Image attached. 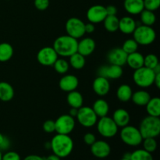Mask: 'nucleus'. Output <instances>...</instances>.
Returning a JSON list of instances; mask_svg holds the SVG:
<instances>
[{
  "instance_id": "nucleus-12",
  "label": "nucleus",
  "mask_w": 160,
  "mask_h": 160,
  "mask_svg": "<svg viewBox=\"0 0 160 160\" xmlns=\"http://www.w3.org/2000/svg\"><path fill=\"white\" fill-rule=\"evenodd\" d=\"M123 73V67L120 66L113 65V64L102 66L97 71L98 76L103 77L108 80L118 79V78H121Z\"/></svg>"
},
{
  "instance_id": "nucleus-32",
  "label": "nucleus",
  "mask_w": 160,
  "mask_h": 160,
  "mask_svg": "<svg viewBox=\"0 0 160 160\" xmlns=\"http://www.w3.org/2000/svg\"><path fill=\"white\" fill-rule=\"evenodd\" d=\"M140 20L142 24L152 27L155 24L156 21V16L153 11L143 9L140 13Z\"/></svg>"
},
{
  "instance_id": "nucleus-41",
  "label": "nucleus",
  "mask_w": 160,
  "mask_h": 160,
  "mask_svg": "<svg viewBox=\"0 0 160 160\" xmlns=\"http://www.w3.org/2000/svg\"><path fill=\"white\" fill-rule=\"evenodd\" d=\"M34 5L38 10H45L49 6V0H34Z\"/></svg>"
},
{
  "instance_id": "nucleus-47",
  "label": "nucleus",
  "mask_w": 160,
  "mask_h": 160,
  "mask_svg": "<svg viewBox=\"0 0 160 160\" xmlns=\"http://www.w3.org/2000/svg\"><path fill=\"white\" fill-rule=\"evenodd\" d=\"M154 84L157 88H160V73H156L154 79Z\"/></svg>"
},
{
  "instance_id": "nucleus-22",
  "label": "nucleus",
  "mask_w": 160,
  "mask_h": 160,
  "mask_svg": "<svg viewBox=\"0 0 160 160\" xmlns=\"http://www.w3.org/2000/svg\"><path fill=\"white\" fill-rule=\"evenodd\" d=\"M126 64L133 70H137L144 67V56L138 52H134L128 55Z\"/></svg>"
},
{
  "instance_id": "nucleus-39",
  "label": "nucleus",
  "mask_w": 160,
  "mask_h": 160,
  "mask_svg": "<svg viewBox=\"0 0 160 160\" xmlns=\"http://www.w3.org/2000/svg\"><path fill=\"white\" fill-rule=\"evenodd\" d=\"M11 145V142L9 139L6 136L0 133V150L2 151H7Z\"/></svg>"
},
{
  "instance_id": "nucleus-3",
  "label": "nucleus",
  "mask_w": 160,
  "mask_h": 160,
  "mask_svg": "<svg viewBox=\"0 0 160 160\" xmlns=\"http://www.w3.org/2000/svg\"><path fill=\"white\" fill-rule=\"evenodd\" d=\"M138 129L143 138H156L160 134L159 117L148 115L142 119Z\"/></svg>"
},
{
  "instance_id": "nucleus-17",
  "label": "nucleus",
  "mask_w": 160,
  "mask_h": 160,
  "mask_svg": "<svg viewBox=\"0 0 160 160\" xmlns=\"http://www.w3.org/2000/svg\"><path fill=\"white\" fill-rule=\"evenodd\" d=\"M93 91L98 96H105L110 91L109 81L103 77L98 76L93 81L92 84Z\"/></svg>"
},
{
  "instance_id": "nucleus-45",
  "label": "nucleus",
  "mask_w": 160,
  "mask_h": 160,
  "mask_svg": "<svg viewBox=\"0 0 160 160\" xmlns=\"http://www.w3.org/2000/svg\"><path fill=\"white\" fill-rule=\"evenodd\" d=\"M84 30H85V33L92 34L95 30V24L92 23H90V22H88V23H85V25H84Z\"/></svg>"
},
{
  "instance_id": "nucleus-46",
  "label": "nucleus",
  "mask_w": 160,
  "mask_h": 160,
  "mask_svg": "<svg viewBox=\"0 0 160 160\" xmlns=\"http://www.w3.org/2000/svg\"><path fill=\"white\" fill-rule=\"evenodd\" d=\"M23 160H44V158L38 155H29L26 156Z\"/></svg>"
},
{
  "instance_id": "nucleus-19",
  "label": "nucleus",
  "mask_w": 160,
  "mask_h": 160,
  "mask_svg": "<svg viewBox=\"0 0 160 160\" xmlns=\"http://www.w3.org/2000/svg\"><path fill=\"white\" fill-rule=\"evenodd\" d=\"M112 119L118 128H123L129 124L131 121V116L126 109L120 108L114 111Z\"/></svg>"
},
{
  "instance_id": "nucleus-43",
  "label": "nucleus",
  "mask_w": 160,
  "mask_h": 160,
  "mask_svg": "<svg viewBox=\"0 0 160 160\" xmlns=\"http://www.w3.org/2000/svg\"><path fill=\"white\" fill-rule=\"evenodd\" d=\"M83 139H84V142L86 145H90L91 146L96 141V137L92 133H87V134H85L84 135Z\"/></svg>"
},
{
  "instance_id": "nucleus-52",
  "label": "nucleus",
  "mask_w": 160,
  "mask_h": 160,
  "mask_svg": "<svg viewBox=\"0 0 160 160\" xmlns=\"http://www.w3.org/2000/svg\"><path fill=\"white\" fill-rule=\"evenodd\" d=\"M45 148H47V149H50V148H51V144H50V142H46V143H45Z\"/></svg>"
},
{
  "instance_id": "nucleus-38",
  "label": "nucleus",
  "mask_w": 160,
  "mask_h": 160,
  "mask_svg": "<svg viewBox=\"0 0 160 160\" xmlns=\"http://www.w3.org/2000/svg\"><path fill=\"white\" fill-rule=\"evenodd\" d=\"M160 6V0H144V7L150 11L157 10Z\"/></svg>"
},
{
  "instance_id": "nucleus-40",
  "label": "nucleus",
  "mask_w": 160,
  "mask_h": 160,
  "mask_svg": "<svg viewBox=\"0 0 160 160\" xmlns=\"http://www.w3.org/2000/svg\"><path fill=\"white\" fill-rule=\"evenodd\" d=\"M43 130L45 133L51 134L56 131V126H55V121L52 120H48L44 122Z\"/></svg>"
},
{
  "instance_id": "nucleus-10",
  "label": "nucleus",
  "mask_w": 160,
  "mask_h": 160,
  "mask_svg": "<svg viewBox=\"0 0 160 160\" xmlns=\"http://www.w3.org/2000/svg\"><path fill=\"white\" fill-rule=\"evenodd\" d=\"M76 122L69 114L61 115L55 120L56 132L60 134H70L73 131Z\"/></svg>"
},
{
  "instance_id": "nucleus-29",
  "label": "nucleus",
  "mask_w": 160,
  "mask_h": 160,
  "mask_svg": "<svg viewBox=\"0 0 160 160\" xmlns=\"http://www.w3.org/2000/svg\"><path fill=\"white\" fill-rule=\"evenodd\" d=\"M13 56V48L8 42L0 43V62H5L10 60Z\"/></svg>"
},
{
  "instance_id": "nucleus-23",
  "label": "nucleus",
  "mask_w": 160,
  "mask_h": 160,
  "mask_svg": "<svg viewBox=\"0 0 160 160\" xmlns=\"http://www.w3.org/2000/svg\"><path fill=\"white\" fill-rule=\"evenodd\" d=\"M151 95L145 90H139L133 92L131 96V101L138 106H145L151 98Z\"/></svg>"
},
{
  "instance_id": "nucleus-16",
  "label": "nucleus",
  "mask_w": 160,
  "mask_h": 160,
  "mask_svg": "<svg viewBox=\"0 0 160 160\" xmlns=\"http://www.w3.org/2000/svg\"><path fill=\"white\" fill-rule=\"evenodd\" d=\"M79 80L73 74H66L59 80V87L65 92H70L78 88Z\"/></svg>"
},
{
  "instance_id": "nucleus-8",
  "label": "nucleus",
  "mask_w": 160,
  "mask_h": 160,
  "mask_svg": "<svg viewBox=\"0 0 160 160\" xmlns=\"http://www.w3.org/2000/svg\"><path fill=\"white\" fill-rule=\"evenodd\" d=\"M76 118L81 126L87 128L94 127L98 121V117L92 108L89 106H81L79 108Z\"/></svg>"
},
{
  "instance_id": "nucleus-15",
  "label": "nucleus",
  "mask_w": 160,
  "mask_h": 160,
  "mask_svg": "<svg viewBox=\"0 0 160 160\" xmlns=\"http://www.w3.org/2000/svg\"><path fill=\"white\" fill-rule=\"evenodd\" d=\"M106 57L109 64L123 67L126 64L128 54L123 51V48L117 47V48H113L109 50Z\"/></svg>"
},
{
  "instance_id": "nucleus-42",
  "label": "nucleus",
  "mask_w": 160,
  "mask_h": 160,
  "mask_svg": "<svg viewBox=\"0 0 160 160\" xmlns=\"http://www.w3.org/2000/svg\"><path fill=\"white\" fill-rule=\"evenodd\" d=\"M2 160H21L20 155L14 151H8L2 154Z\"/></svg>"
},
{
  "instance_id": "nucleus-7",
  "label": "nucleus",
  "mask_w": 160,
  "mask_h": 160,
  "mask_svg": "<svg viewBox=\"0 0 160 160\" xmlns=\"http://www.w3.org/2000/svg\"><path fill=\"white\" fill-rule=\"evenodd\" d=\"M96 124L97 130L99 134L106 138H113L118 132L119 128L113 121L112 117H109L108 116L100 117L99 120L97 121Z\"/></svg>"
},
{
  "instance_id": "nucleus-25",
  "label": "nucleus",
  "mask_w": 160,
  "mask_h": 160,
  "mask_svg": "<svg viewBox=\"0 0 160 160\" xmlns=\"http://www.w3.org/2000/svg\"><path fill=\"white\" fill-rule=\"evenodd\" d=\"M92 109L98 117H103L108 115L109 111V106L106 100L102 98L97 99L92 106Z\"/></svg>"
},
{
  "instance_id": "nucleus-4",
  "label": "nucleus",
  "mask_w": 160,
  "mask_h": 160,
  "mask_svg": "<svg viewBox=\"0 0 160 160\" xmlns=\"http://www.w3.org/2000/svg\"><path fill=\"white\" fill-rule=\"evenodd\" d=\"M133 38L138 45H149L155 42L156 33L152 27L146 25H138L133 32Z\"/></svg>"
},
{
  "instance_id": "nucleus-33",
  "label": "nucleus",
  "mask_w": 160,
  "mask_h": 160,
  "mask_svg": "<svg viewBox=\"0 0 160 160\" xmlns=\"http://www.w3.org/2000/svg\"><path fill=\"white\" fill-rule=\"evenodd\" d=\"M55 70L59 74H65L68 72L69 68H70V64L69 62H67L63 58H58L56 62L53 64Z\"/></svg>"
},
{
  "instance_id": "nucleus-14",
  "label": "nucleus",
  "mask_w": 160,
  "mask_h": 160,
  "mask_svg": "<svg viewBox=\"0 0 160 160\" xmlns=\"http://www.w3.org/2000/svg\"><path fill=\"white\" fill-rule=\"evenodd\" d=\"M91 152L95 157L105 159L110 155L111 147L109 143L105 141L96 140L91 145Z\"/></svg>"
},
{
  "instance_id": "nucleus-24",
  "label": "nucleus",
  "mask_w": 160,
  "mask_h": 160,
  "mask_svg": "<svg viewBox=\"0 0 160 160\" xmlns=\"http://www.w3.org/2000/svg\"><path fill=\"white\" fill-rule=\"evenodd\" d=\"M14 97V89L9 83L6 81L0 82V100L9 102Z\"/></svg>"
},
{
  "instance_id": "nucleus-37",
  "label": "nucleus",
  "mask_w": 160,
  "mask_h": 160,
  "mask_svg": "<svg viewBox=\"0 0 160 160\" xmlns=\"http://www.w3.org/2000/svg\"><path fill=\"white\" fill-rule=\"evenodd\" d=\"M159 59L156 55L150 53L146 56H144V67L153 70L159 64Z\"/></svg>"
},
{
  "instance_id": "nucleus-35",
  "label": "nucleus",
  "mask_w": 160,
  "mask_h": 160,
  "mask_svg": "<svg viewBox=\"0 0 160 160\" xmlns=\"http://www.w3.org/2000/svg\"><path fill=\"white\" fill-rule=\"evenodd\" d=\"M138 44L136 42V41L134 38H129L127 39L123 42V46L121 48L128 55L134 52H137L138 49Z\"/></svg>"
},
{
  "instance_id": "nucleus-53",
  "label": "nucleus",
  "mask_w": 160,
  "mask_h": 160,
  "mask_svg": "<svg viewBox=\"0 0 160 160\" xmlns=\"http://www.w3.org/2000/svg\"><path fill=\"white\" fill-rule=\"evenodd\" d=\"M2 151L0 150V160H2Z\"/></svg>"
},
{
  "instance_id": "nucleus-5",
  "label": "nucleus",
  "mask_w": 160,
  "mask_h": 160,
  "mask_svg": "<svg viewBox=\"0 0 160 160\" xmlns=\"http://www.w3.org/2000/svg\"><path fill=\"white\" fill-rule=\"evenodd\" d=\"M120 137L123 143L131 147L138 146L143 141L138 128L129 124L122 128Z\"/></svg>"
},
{
  "instance_id": "nucleus-44",
  "label": "nucleus",
  "mask_w": 160,
  "mask_h": 160,
  "mask_svg": "<svg viewBox=\"0 0 160 160\" xmlns=\"http://www.w3.org/2000/svg\"><path fill=\"white\" fill-rule=\"evenodd\" d=\"M106 10L107 16H116L117 13V8L113 5L106 6Z\"/></svg>"
},
{
  "instance_id": "nucleus-51",
  "label": "nucleus",
  "mask_w": 160,
  "mask_h": 160,
  "mask_svg": "<svg viewBox=\"0 0 160 160\" xmlns=\"http://www.w3.org/2000/svg\"><path fill=\"white\" fill-rule=\"evenodd\" d=\"M123 158H125V159H130V158H131V153H129V152L125 153V154L123 155Z\"/></svg>"
},
{
  "instance_id": "nucleus-28",
  "label": "nucleus",
  "mask_w": 160,
  "mask_h": 160,
  "mask_svg": "<svg viewBox=\"0 0 160 160\" xmlns=\"http://www.w3.org/2000/svg\"><path fill=\"white\" fill-rule=\"evenodd\" d=\"M133 91L130 85L127 84H123L119 86L117 91V97L120 102H127L131 99Z\"/></svg>"
},
{
  "instance_id": "nucleus-50",
  "label": "nucleus",
  "mask_w": 160,
  "mask_h": 160,
  "mask_svg": "<svg viewBox=\"0 0 160 160\" xmlns=\"http://www.w3.org/2000/svg\"><path fill=\"white\" fill-rule=\"evenodd\" d=\"M153 71L155 73H160V64L159 63L154 69H153Z\"/></svg>"
},
{
  "instance_id": "nucleus-34",
  "label": "nucleus",
  "mask_w": 160,
  "mask_h": 160,
  "mask_svg": "<svg viewBox=\"0 0 160 160\" xmlns=\"http://www.w3.org/2000/svg\"><path fill=\"white\" fill-rule=\"evenodd\" d=\"M130 160H153L152 153L145 149H137L131 153Z\"/></svg>"
},
{
  "instance_id": "nucleus-27",
  "label": "nucleus",
  "mask_w": 160,
  "mask_h": 160,
  "mask_svg": "<svg viewBox=\"0 0 160 160\" xmlns=\"http://www.w3.org/2000/svg\"><path fill=\"white\" fill-rule=\"evenodd\" d=\"M147 113L148 116L152 117H160V98L159 97L151 98L146 106Z\"/></svg>"
},
{
  "instance_id": "nucleus-1",
  "label": "nucleus",
  "mask_w": 160,
  "mask_h": 160,
  "mask_svg": "<svg viewBox=\"0 0 160 160\" xmlns=\"http://www.w3.org/2000/svg\"><path fill=\"white\" fill-rule=\"evenodd\" d=\"M51 148L53 154L59 158H66L71 154L73 149V141L69 134H57L52 138Z\"/></svg>"
},
{
  "instance_id": "nucleus-36",
  "label": "nucleus",
  "mask_w": 160,
  "mask_h": 160,
  "mask_svg": "<svg viewBox=\"0 0 160 160\" xmlns=\"http://www.w3.org/2000/svg\"><path fill=\"white\" fill-rule=\"evenodd\" d=\"M142 143L143 144V149L150 153L154 152L157 148V142H156L155 138H143Z\"/></svg>"
},
{
  "instance_id": "nucleus-9",
  "label": "nucleus",
  "mask_w": 160,
  "mask_h": 160,
  "mask_svg": "<svg viewBox=\"0 0 160 160\" xmlns=\"http://www.w3.org/2000/svg\"><path fill=\"white\" fill-rule=\"evenodd\" d=\"M84 25L85 23L81 19L78 17H70L66 22L65 28L67 34L76 39L81 38L86 34Z\"/></svg>"
},
{
  "instance_id": "nucleus-11",
  "label": "nucleus",
  "mask_w": 160,
  "mask_h": 160,
  "mask_svg": "<svg viewBox=\"0 0 160 160\" xmlns=\"http://www.w3.org/2000/svg\"><path fill=\"white\" fill-rule=\"evenodd\" d=\"M58 54L53 47L47 46L41 48L37 54V60L41 65L52 66L56 59H58Z\"/></svg>"
},
{
  "instance_id": "nucleus-2",
  "label": "nucleus",
  "mask_w": 160,
  "mask_h": 160,
  "mask_svg": "<svg viewBox=\"0 0 160 160\" xmlns=\"http://www.w3.org/2000/svg\"><path fill=\"white\" fill-rule=\"evenodd\" d=\"M78 39L67 34L58 37L53 42L52 47L58 56L70 57L71 55L78 52Z\"/></svg>"
},
{
  "instance_id": "nucleus-13",
  "label": "nucleus",
  "mask_w": 160,
  "mask_h": 160,
  "mask_svg": "<svg viewBox=\"0 0 160 160\" xmlns=\"http://www.w3.org/2000/svg\"><path fill=\"white\" fill-rule=\"evenodd\" d=\"M107 16L106 6L102 5H94L87 11V18L90 23H99L103 22Z\"/></svg>"
},
{
  "instance_id": "nucleus-30",
  "label": "nucleus",
  "mask_w": 160,
  "mask_h": 160,
  "mask_svg": "<svg viewBox=\"0 0 160 160\" xmlns=\"http://www.w3.org/2000/svg\"><path fill=\"white\" fill-rule=\"evenodd\" d=\"M70 59H69V64L71 66L73 69L75 70H81L84 67L86 63L85 57L78 52L73 53V55L70 56Z\"/></svg>"
},
{
  "instance_id": "nucleus-26",
  "label": "nucleus",
  "mask_w": 160,
  "mask_h": 160,
  "mask_svg": "<svg viewBox=\"0 0 160 160\" xmlns=\"http://www.w3.org/2000/svg\"><path fill=\"white\" fill-rule=\"evenodd\" d=\"M67 101L70 107L79 109L81 106H83L84 98H83L82 95L79 92L74 90L68 92V95H67Z\"/></svg>"
},
{
  "instance_id": "nucleus-49",
  "label": "nucleus",
  "mask_w": 160,
  "mask_h": 160,
  "mask_svg": "<svg viewBox=\"0 0 160 160\" xmlns=\"http://www.w3.org/2000/svg\"><path fill=\"white\" fill-rule=\"evenodd\" d=\"M78 109L71 107L70 109V114H69V115L71 116V117H73V118H75V117H77V115H78Z\"/></svg>"
},
{
  "instance_id": "nucleus-48",
  "label": "nucleus",
  "mask_w": 160,
  "mask_h": 160,
  "mask_svg": "<svg viewBox=\"0 0 160 160\" xmlns=\"http://www.w3.org/2000/svg\"><path fill=\"white\" fill-rule=\"evenodd\" d=\"M44 160H61V158H59V156H57L56 155L52 154L50 155V156H46V157H43Z\"/></svg>"
},
{
  "instance_id": "nucleus-31",
  "label": "nucleus",
  "mask_w": 160,
  "mask_h": 160,
  "mask_svg": "<svg viewBox=\"0 0 160 160\" xmlns=\"http://www.w3.org/2000/svg\"><path fill=\"white\" fill-rule=\"evenodd\" d=\"M119 20L120 19L116 16H106L103 20L104 27L109 32L113 33L119 30Z\"/></svg>"
},
{
  "instance_id": "nucleus-18",
  "label": "nucleus",
  "mask_w": 160,
  "mask_h": 160,
  "mask_svg": "<svg viewBox=\"0 0 160 160\" xmlns=\"http://www.w3.org/2000/svg\"><path fill=\"white\" fill-rule=\"evenodd\" d=\"M96 47V44L92 38H84L78 43V52L84 57L92 55Z\"/></svg>"
},
{
  "instance_id": "nucleus-21",
  "label": "nucleus",
  "mask_w": 160,
  "mask_h": 160,
  "mask_svg": "<svg viewBox=\"0 0 160 160\" xmlns=\"http://www.w3.org/2000/svg\"><path fill=\"white\" fill-rule=\"evenodd\" d=\"M125 10L131 15H138L142 12L144 7V0H124Z\"/></svg>"
},
{
  "instance_id": "nucleus-20",
  "label": "nucleus",
  "mask_w": 160,
  "mask_h": 160,
  "mask_svg": "<svg viewBox=\"0 0 160 160\" xmlns=\"http://www.w3.org/2000/svg\"><path fill=\"white\" fill-rule=\"evenodd\" d=\"M136 27H137V22L134 20V18L129 17V16L122 17L119 20V30L123 34H133Z\"/></svg>"
},
{
  "instance_id": "nucleus-54",
  "label": "nucleus",
  "mask_w": 160,
  "mask_h": 160,
  "mask_svg": "<svg viewBox=\"0 0 160 160\" xmlns=\"http://www.w3.org/2000/svg\"><path fill=\"white\" fill-rule=\"evenodd\" d=\"M120 160H130V159H125V158H122Z\"/></svg>"
},
{
  "instance_id": "nucleus-6",
  "label": "nucleus",
  "mask_w": 160,
  "mask_h": 160,
  "mask_svg": "<svg viewBox=\"0 0 160 160\" xmlns=\"http://www.w3.org/2000/svg\"><path fill=\"white\" fill-rule=\"evenodd\" d=\"M155 76L156 73L152 69L142 67L134 70L133 73V81L138 87L146 88L154 84Z\"/></svg>"
}]
</instances>
